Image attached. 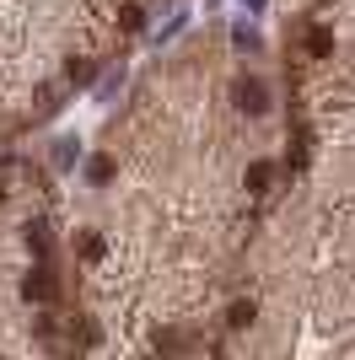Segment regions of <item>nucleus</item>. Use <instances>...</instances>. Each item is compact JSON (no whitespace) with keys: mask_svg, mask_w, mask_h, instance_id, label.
Listing matches in <instances>:
<instances>
[{"mask_svg":"<svg viewBox=\"0 0 355 360\" xmlns=\"http://www.w3.org/2000/svg\"><path fill=\"white\" fill-rule=\"evenodd\" d=\"M172 0H0V156L92 92Z\"/></svg>","mask_w":355,"mask_h":360,"instance_id":"1","label":"nucleus"}]
</instances>
